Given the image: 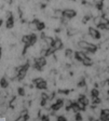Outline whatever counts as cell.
<instances>
[{
	"label": "cell",
	"mask_w": 109,
	"mask_h": 121,
	"mask_svg": "<svg viewBox=\"0 0 109 121\" xmlns=\"http://www.w3.org/2000/svg\"><path fill=\"white\" fill-rule=\"evenodd\" d=\"M1 25H2V21L0 20V27H1Z\"/></svg>",
	"instance_id": "8fae6325"
},
{
	"label": "cell",
	"mask_w": 109,
	"mask_h": 121,
	"mask_svg": "<svg viewBox=\"0 0 109 121\" xmlns=\"http://www.w3.org/2000/svg\"><path fill=\"white\" fill-rule=\"evenodd\" d=\"M88 56V54H86L84 51H77V52H75V55L74 57L76 58L77 60H80V62H83V60Z\"/></svg>",
	"instance_id": "277c9868"
},
{
	"label": "cell",
	"mask_w": 109,
	"mask_h": 121,
	"mask_svg": "<svg viewBox=\"0 0 109 121\" xmlns=\"http://www.w3.org/2000/svg\"><path fill=\"white\" fill-rule=\"evenodd\" d=\"M0 86L3 89H7L9 88V81L7 78H4V77H2V78L0 79Z\"/></svg>",
	"instance_id": "5b68a950"
},
{
	"label": "cell",
	"mask_w": 109,
	"mask_h": 121,
	"mask_svg": "<svg viewBox=\"0 0 109 121\" xmlns=\"http://www.w3.org/2000/svg\"><path fill=\"white\" fill-rule=\"evenodd\" d=\"M13 26H14V20L12 16H10L7 21V28H13Z\"/></svg>",
	"instance_id": "52a82bcc"
},
{
	"label": "cell",
	"mask_w": 109,
	"mask_h": 121,
	"mask_svg": "<svg viewBox=\"0 0 109 121\" xmlns=\"http://www.w3.org/2000/svg\"><path fill=\"white\" fill-rule=\"evenodd\" d=\"M1 53H2V49L0 48V57H1Z\"/></svg>",
	"instance_id": "30bf717a"
},
{
	"label": "cell",
	"mask_w": 109,
	"mask_h": 121,
	"mask_svg": "<svg viewBox=\"0 0 109 121\" xmlns=\"http://www.w3.org/2000/svg\"><path fill=\"white\" fill-rule=\"evenodd\" d=\"M91 96L92 97H96V96H99V91L97 89H93L91 91Z\"/></svg>",
	"instance_id": "ba28073f"
},
{
	"label": "cell",
	"mask_w": 109,
	"mask_h": 121,
	"mask_svg": "<svg viewBox=\"0 0 109 121\" xmlns=\"http://www.w3.org/2000/svg\"><path fill=\"white\" fill-rule=\"evenodd\" d=\"M22 41L25 44V47H29V45H33L34 43L37 41V36L36 35H24L23 38H22Z\"/></svg>",
	"instance_id": "6da1fadb"
},
{
	"label": "cell",
	"mask_w": 109,
	"mask_h": 121,
	"mask_svg": "<svg viewBox=\"0 0 109 121\" xmlns=\"http://www.w3.org/2000/svg\"><path fill=\"white\" fill-rule=\"evenodd\" d=\"M35 22H36V25H37V30H43L44 29L46 25H44V23L43 22H40V21H38V20H35Z\"/></svg>",
	"instance_id": "8992f818"
},
{
	"label": "cell",
	"mask_w": 109,
	"mask_h": 121,
	"mask_svg": "<svg viewBox=\"0 0 109 121\" xmlns=\"http://www.w3.org/2000/svg\"><path fill=\"white\" fill-rule=\"evenodd\" d=\"M76 15H77V12L74 9L67 8V9H65V10L63 11V17L66 18V20H71V18L76 17Z\"/></svg>",
	"instance_id": "7a4b0ae2"
},
{
	"label": "cell",
	"mask_w": 109,
	"mask_h": 121,
	"mask_svg": "<svg viewBox=\"0 0 109 121\" xmlns=\"http://www.w3.org/2000/svg\"><path fill=\"white\" fill-rule=\"evenodd\" d=\"M88 33H89V35L91 36V37H93L94 39H96V40H98L99 38H101V33H99V30L97 29V28L93 27V26H91V27H89V29H88Z\"/></svg>",
	"instance_id": "3957f363"
},
{
	"label": "cell",
	"mask_w": 109,
	"mask_h": 121,
	"mask_svg": "<svg viewBox=\"0 0 109 121\" xmlns=\"http://www.w3.org/2000/svg\"><path fill=\"white\" fill-rule=\"evenodd\" d=\"M104 25H105V30H109V21L104 23Z\"/></svg>",
	"instance_id": "9c48e42d"
}]
</instances>
